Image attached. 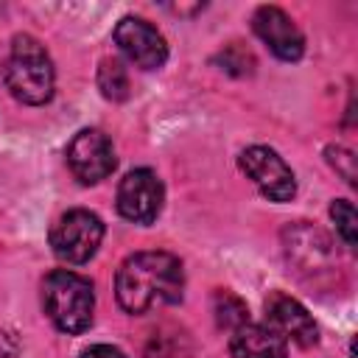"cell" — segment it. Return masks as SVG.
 I'll use <instances>...</instances> for the list:
<instances>
[{
  "mask_svg": "<svg viewBox=\"0 0 358 358\" xmlns=\"http://www.w3.org/2000/svg\"><path fill=\"white\" fill-rule=\"evenodd\" d=\"M185 271L171 252H137L126 257L115 277V296L126 313H145L182 299Z\"/></svg>",
  "mask_w": 358,
  "mask_h": 358,
  "instance_id": "obj_1",
  "label": "cell"
},
{
  "mask_svg": "<svg viewBox=\"0 0 358 358\" xmlns=\"http://www.w3.org/2000/svg\"><path fill=\"white\" fill-rule=\"evenodd\" d=\"M98 90L109 101H126L129 98V73L120 59H103L98 67Z\"/></svg>",
  "mask_w": 358,
  "mask_h": 358,
  "instance_id": "obj_13",
  "label": "cell"
},
{
  "mask_svg": "<svg viewBox=\"0 0 358 358\" xmlns=\"http://www.w3.org/2000/svg\"><path fill=\"white\" fill-rule=\"evenodd\" d=\"M232 358H288V344L268 324H241L229 338Z\"/></svg>",
  "mask_w": 358,
  "mask_h": 358,
  "instance_id": "obj_12",
  "label": "cell"
},
{
  "mask_svg": "<svg viewBox=\"0 0 358 358\" xmlns=\"http://www.w3.org/2000/svg\"><path fill=\"white\" fill-rule=\"evenodd\" d=\"M330 218H333L338 235L344 238V243H347V246H355V229H358L355 221H358V218H355V207H352V201H347V199H336V201L330 204Z\"/></svg>",
  "mask_w": 358,
  "mask_h": 358,
  "instance_id": "obj_15",
  "label": "cell"
},
{
  "mask_svg": "<svg viewBox=\"0 0 358 358\" xmlns=\"http://www.w3.org/2000/svg\"><path fill=\"white\" fill-rule=\"evenodd\" d=\"M81 358H126V355L112 344H92L81 352Z\"/></svg>",
  "mask_w": 358,
  "mask_h": 358,
  "instance_id": "obj_18",
  "label": "cell"
},
{
  "mask_svg": "<svg viewBox=\"0 0 358 358\" xmlns=\"http://www.w3.org/2000/svg\"><path fill=\"white\" fill-rule=\"evenodd\" d=\"M112 39L123 50V56L129 62H134L140 70H157L168 59V42H165V36L151 22H145L140 17H123L115 25Z\"/></svg>",
  "mask_w": 358,
  "mask_h": 358,
  "instance_id": "obj_9",
  "label": "cell"
},
{
  "mask_svg": "<svg viewBox=\"0 0 358 358\" xmlns=\"http://www.w3.org/2000/svg\"><path fill=\"white\" fill-rule=\"evenodd\" d=\"M282 249L294 271L308 282H316L338 268V257L330 238L308 221H296L282 229Z\"/></svg>",
  "mask_w": 358,
  "mask_h": 358,
  "instance_id": "obj_4",
  "label": "cell"
},
{
  "mask_svg": "<svg viewBox=\"0 0 358 358\" xmlns=\"http://www.w3.org/2000/svg\"><path fill=\"white\" fill-rule=\"evenodd\" d=\"M266 322L274 333L296 341L299 347H313L319 341V330H316V322L310 319V313L294 296H288L282 291H274L266 299Z\"/></svg>",
  "mask_w": 358,
  "mask_h": 358,
  "instance_id": "obj_11",
  "label": "cell"
},
{
  "mask_svg": "<svg viewBox=\"0 0 358 358\" xmlns=\"http://www.w3.org/2000/svg\"><path fill=\"white\" fill-rule=\"evenodd\" d=\"M213 313H215L218 327H227V330H238L241 324L249 322L246 302L241 296H235L232 291H215V296H213Z\"/></svg>",
  "mask_w": 358,
  "mask_h": 358,
  "instance_id": "obj_14",
  "label": "cell"
},
{
  "mask_svg": "<svg viewBox=\"0 0 358 358\" xmlns=\"http://www.w3.org/2000/svg\"><path fill=\"white\" fill-rule=\"evenodd\" d=\"M67 165L78 182L95 185L115 171L117 159H115V148L103 131L81 129L67 145Z\"/></svg>",
  "mask_w": 358,
  "mask_h": 358,
  "instance_id": "obj_8",
  "label": "cell"
},
{
  "mask_svg": "<svg viewBox=\"0 0 358 358\" xmlns=\"http://www.w3.org/2000/svg\"><path fill=\"white\" fill-rule=\"evenodd\" d=\"M241 171L257 185V190L268 201H291L296 193V179L294 171L285 165V159L266 148V145H252L241 154Z\"/></svg>",
  "mask_w": 358,
  "mask_h": 358,
  "instance_id": "obj_6",
  "label": "cell"
},
{
  "mask_svg": "<svg viewBox=\"0 0 358 358\" xmlns=\"http://www.w3.org/2000/svg\"><path fill=\"white\" fill-rule=\"evenodd\" d=\"M324 154H327L330 165L347 179V185H355V157H352V151H347L341 145H330Z\"/></svg>",
  "mask_w": 358,
  "mask_h": 358,
  "instance_id": "obj_17",
  "label": "cell"
},
{
  "mask_svg": "<svg viewBox=\"0 0 358 358\" xmlns=\"http://www.w3.org/2000/svg\"><path fill=\"white\" fill-rule=\"evenodd\" d=\"M103 238V224L90 210H70L64 213L50 229L53 255L64 263H87Z\"/></svg>",
  "mask_w": 358,
  "mask_h": 358,
  "instance_id": "obj_5",
  "label": "cell"
},
{
  "mask_svg": "<svg viewBox=\"0 0 358 358\" xmlns=\"http://www.w3.org/2000/svg\"><path fill=\"white\" fill-rule=\"evenodd\" d=\"M165 201L159 176L148 168L129 171L117 187V213L131 224H154Z\"/></svg>",
  "mask_w": 358,
  "mask_h": 358,
  "instance_id": "obj_7",
  "label": "cell"
},
{
  "mask_svg": "<svg viewBox=\"0 0 358 358\" xmlns=\"http://www.w3.org/2000/svg\"><path fill=\"white\" fill-rule=\"evenodd\" d=\"M3 78L8 92L31 106L50 101L53 95V64L45 45L28 34H17L11 39V53L3 67Z\"/></svg>",
  "mask_w": 358,
  "mask_h": 358,
  "instance_id": "obj_2",
  "label": "cell"
},
{
  "mask_svg": "<svg viewBox=\"0 0 358 358\" xmlns=\"http://www.w3.org/2000/svg\"><path fill=\"white\" fill-rule=\"evenodd\" d=\"M221 64H224V70H227V73L246 76V73H252L255 59H252V53H249L246 48H241V45L235 42V45H229V48L221 53Z\"/></svg>",
  "mask_w": 358,
  "mask_h": 358,
  "instance_id": "obj_16",
  "label": "cell"
},
{
  "mask_svg": "<svg viewBox=\"0 0 358 358\" xmlns=\"http://www.w3.org/2000/svg\"><path fill=\"white\" fill-rule=\"evenodd\" d=\"M42 302L45 313L62 333H84L92 324L95 291L92 282L76 271L56 268L42 280Z\"/></svg>",
  "mask_w": 358,
  "mask_h": 358,
  "instance_id": "obj_3",
  "label": "cell"
},
{
  "mask_svg": "<svg viewBox=\"0 0 358 358\" xmlns=\"http://www.w3.org/2000/svg\"><path fill=\"white\" fill-rule=\"evenodd\" d=\"M252 28L255 34L268 45V50L282 59V62H296L305 50V39L302 31L296 28V22L277 6H260L252 17Z\"/></svg>",
  "mask_w": 358,
  "mask_h": 358,
  "instance_id": "obj_10",
  "label": "cell"
}]
</instances>
